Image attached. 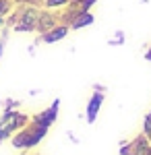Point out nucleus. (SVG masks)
<instances>
[{
	"mask_svg": "<svg viewBox=\"0 0 151 155\" xmlns=\"http://www.w3.org/2000/svg\"><path fill=\"white\" fill-rule=\"evenodd\" d=\"M124 39H126L124 31H120V29H118L116 33H114V37H112V39H108V46H112V48H114V46H122V44H124Z\"/></svg>",
	"mask_w": 151,
	"mask_h": 155,
	"instance_id": "13",
	"label": "nucleus"
},
{
	"mask_svg": "<svg viewBox=\"0 0 151 155\" xmlns=\"http://www.w3.org/2000/svg\"><path fill=\"white\" fill-rule=\"evenodd\" d=\"M70 33V27L64 23H58L54 29H50L46 33H42V35H37V44H56V41H62L64 37Z\"/></svg>",
	"mask_w": 151,
	"mask_h": 155,
	"instance_id": "7",
	"label": "nucleus"
},
{
	"mask_svg": "<svg viewBox=\"0 0 151 155\" xmlns=\"http://www.w3.org/2000/svg\"><path fill=\"white\" fill-rule=\"evenodd\" d=\"M29 95H31V97H35V95H39V89H31V91H29Z\"/></svg>",
	"mask_w": 151,
	"mask_h": 155,
	"instance_id": "23",
	"label": "nucleus"
},
{
	"mask_svg": "<svg viewBox=\"0 0 151 155\" xmlns=\"http://www.w3.org/2000/svg\"><path fill=\"white\" fill-rule=\"evenodd\" d=\"M58 112H60V99L56 97V99H54L46 110H42V112L33 114V116H31V122L42 124V126H48V128H50V126L58 120Z\"/></svg>",
	"mask_w": 151,
	"mask_h": 155,
	"instance_id": "4",
	"label": "nucleus"
},
{
	"mask_svg": "<svg viewBox=\"0 0 151 155\" xmlns=\"http://www.w3.org/2000/svg\"><path fill=\"white\" fill-rule=\"evenodd\" d=\"M145 60H147V62H151V46L145 50Z\"/></svg>",
	"mask_w": 151,
	"mask_h": 155,
	"instance_id": "21",
	"label": "nucleus"
},
{
	"mask_svg": "<svg viewBox=\"0 0 151 155\" xmlns=\"http://www.w3.org/2000/svg\"><path fill=\"white\" fill-rule=\"evenodd\" d=\"M143 134L151 141V112L145 116V120H143Z\"/></svg>",
	"mask_w": 151,
	"mask_h": 155,
	"instance_id": "16",
	"label": "nucleus"
},
{
	"mask_svg": "<svg viewBox=\"0 0 151 155\" xmlns=\"http://www.w3.org/2000/svg\"><path fill=\"white\" fill-rule=\"evenodd\" d=\"M17 6L19 4H33V6H44V0H12Z\"/></svg>",
	"mask_w": 151,
	"mask_h": 155,
	"instance_id": "17",
	"label": "nucleus"
},
{
	"mask_svg": "<svg viewBox=\"0 0 151 155\" xmlns=\"http://www.w3.org/2000/svg\"><path fill=\"white\" fill-rule=\"evenodd\" d=\"M95 2H97V0H79V2H77V6H79V11L87 12V11H91L93 6H95Z\"/></svg>",
	"mask_w": 151,
	"mask_h": 155,
	"instance_id": "15",
	"label": "nucleus"
},
{
	"mask_svg": "<svg viewBox=\"0 0 151 155\" xmlns=\"http://www.w3.org/2000/svg\"><path fill=\"white\" fill-rule=\"evenodd\" d=\"M104 99H106V93L93 91V95L89 97L87 107H85V120H87V124H95L97 114H99V110H102V106H104Z\"/></svg>",
	"mask_w": 151,
	"mask_h": 155,
	"instance_id": "6",
	"label": "nucleus"
},
{
	"mask_svg": "<svg viewBox=\"0 0 151 155\" xmlns=\"http://www.w3.org/2000/svg\"><path fill=\"white\" fill-rule=\"evenodd\" d=\"M8 33H11V29L4 25V27L0 29V60L4 56V48H6V41H8Z\"/></svg>",
	"mask_w": 151,
	"mask_h": 155,
	"instance_id": "12",
	"label": "nucleus"
},
{
	"mask_svg": "<svg viewBox=\"0 0 151 155\" xmlns=\"http://www.w3.org/2000/svg\"><path fill=\"white\" fill-rule=\"evenodd\" d=\"M48 132H50L48 126L29 122L25 128H21L19 132H15V134L11 137V145L17 149V151H31V149H35L37 145L46 139Z\"/></svg>",
	"mask_w": 151,
	"mask_h": 155,
	"instance_id": "1",
	"label": "nucleus"
},
{
	"mask_svg": "<svg viewBox=\"0 0 151 155\" xmlns=\"http://www.w3.org/2000/svg\"><path fill=\"white\" fill-rule=\"evenodd\" d=\"M35 46H37V41H35V44H31V46L27 48V52H29V56H33V54H35Z\"/></svg>",
	"mask_w": 151,
	"mask_h": 155,
	"instance_id": "20",
	"label": "nucleus"
},
{
	"mask_svg": "<svg viewBox=\"0 0 151 155\" xmlns=\"http://www.w3.org/2000/svg\"><path fill=\"white\" fill-rule=\"evenodd\" d=\"M120 155H130V143L122 141V145H120Z\"/></svg>",
	"mask_w": 151,
	"mask_h": 155,
	"instance_id": "18",
	"label": "nucleus"
},
{
	"mask_svg": "<svg viewBox=\"0 0 151 155\" xmlns=\"http://www.w3.org/2000/svg\"><path fill=\"white\" fill-rule=\"evenodd\" d=\"M93 91H102V93H106V87H104V85H99V83H95V85H93Z\"/></svg>",
	"mask_w": 151,
	"mask_h": 155,
	"instance_id": "19",
	"label": "nucleus"
},
{
	"mask_svg": "<svg viewBox=\"0 0 151 155\" xmlns=\"http://www.w3.org/2000/svg\"><path fill=\"white\" fill-rule=\"evenodd\" d=\"M69 139H70V141H72V143H77V145H79V139H77V137H75L72 132H69Z\"/></svg>",
	"mask_w": 151,
	"mask_h": 155,
	"instance_id": "22",
	"label": "nucleus"
},
{
	"mask_svg": "<svg viewBox=\"0 0 151 155\" xmlns=\"http://www.w3.org/2000/svg\"><path fill=\"white\" fill-rule=\"evenodd\" d=\"M2 143H6V141H4V139H2V134H0V145H2Z\"/></svg>",
	"mask_w": 151,
	"mask_h": 155,
	"instance_id": "24",
	"label": "nucleus"
},
{
	"mask_svg": "<svg viewBox=\"0 0 151 155\" xmlns=\"http://www.w3.org/2000/svg\"><path fill=\"white\" fill-rule=\"evenodd\" d=\"M77 2H79V0H70V4H77Z\"/></svg>",
	"mask_w": 151,
	"mask_h": 155,
	"instance_id": "25",
	"label": "nucleus"
},
{
	"mask_svg": "<svg viewBox=\"0 0 151 155\" xmlns=\"http://www.w3.org/2000/svg\"><path fill=\"white\" fill-rule=\"evenodd\" d=\"M39 11H42V6H33V4H19V6H15L12 12L17 17V23L11 27L12 33H35Z\"/></svg>",
	"mask_w": 151,
	"mask_h": 155,
	"instance_id": "2",
	"label": "nucleus"
},
{
	"mask_svg": "<svg viewBox=\"0 0 151 155\" xmlns=\"http://www.w3.org/2000/svg\"><path fill=\"white\" fill-rule=\"evenodd\" d=\"M58 23H60L58 12H54V11H50V8H44V6H42L39 19H37V27H35V33L42 35V33H46V31H50V29H54Z\"/></svg>",
	"mask_w": 151,
	"mask_h": 155,
	"instance_id": "5",
	"label": "nucleus"
},
{
	"mask_svg": "<svg viewBox=\"0 0 151 155\" xmlns=\"http://www.w3.org/2000/svg\"><path fill=\"white\" fill-rule=\"evenodd\" d=\"M0 106H2V110H17V107L21 106V101L8 97V99H2V101H0Z\"/></svg>",
	"mask_w": 151,
	"mask_h": 155,
	"instance_id": "14",
	"label": "nucleus"
},
{
	"mask_svg": "<svg viewBox=\"0 0 151 155\" xmlns=\"http://www.w3.org/2000/svg\"><path fill=\"white\" fill-rule=\"evenodd\" d=\"M25 155H37V153H25Z\"/></svg>",
	"mask_w": 151,
	"mask_h": 155,
	"instance_id": "26",
	"label": "nucleus"
},
{
	"mask_svg": "<svg viewBox=\"0 0 151 155\" xmlns=\"http://www.w3.org/2000/svg\"><path fill=\"white\" fill-rule=\"evenodd\" d=\"M95 23V17H93L91 11L87 12H79L77 15V19L70 23V31H79V29H83V27H89V25Z\"/></svg>",
	"mask_w": 151,
	"mask_h": 155,
	"instance_id": "9",
	"label": "nucleus"
},
{
	"mask_svg": "<svg viewBox=\"0 0 151 155\" xmlns=\"http://www.w3.org/2000/svg\"><path fill=\"white\" fill-rule=\"evenodd\" d=\"M130 155H151V141L145 134H139L130 141Z\"/></svg>",
	"mask_w": 151,
	"mask_h": 155,
	"instance_id": "8",
	"label": "nucleus"
},
{
	"mask_svg": "<svg viewBox=\"0 0 151 155\" xmlns=\"http://www.w3.org/2000/svg\"><path fill=\"white\" fill-rule=\"evenodd\" d=\"M69 4L70 0H44V8H50V11H62Z\"/></svg>",
	"mask_w": 151,
	"mask_h": 155,
	"instance_id": "10",
	"label": "nucleus"
},
{
	"mask_svg": "<svg viewBox=\"0 0 151 155\" xmlns=\"http://www.w3.org/2000/svg\"><path fill=\"white\" fill-rule=\"evenodd\" d=\"M29 122H31V116L21 112L19 107L17 110H2V114H0V134H2V139L11 141L12 134L25 128Z\"/></svg>",
	"mask_w": 151,
	"mask_h": 155,
	"instance_id": "3",
	"label": "nucleus"
},
{
	"mask_svg": "<svg viewBox=\"0 0 151 155\" xmlns=\"http://www.w3.org/2000/svg\"><path fill=\"white\" fill-rule=\"evenodd\" d=\"M15 6H17V4H15L12 0H0V17L6 19V17L15 11Z\"/></svg>",
	"mask_w": 151,
	"mask_h": 155,
	"instance_id": "11",
	"label": "nucleus"
}]
</instances>
